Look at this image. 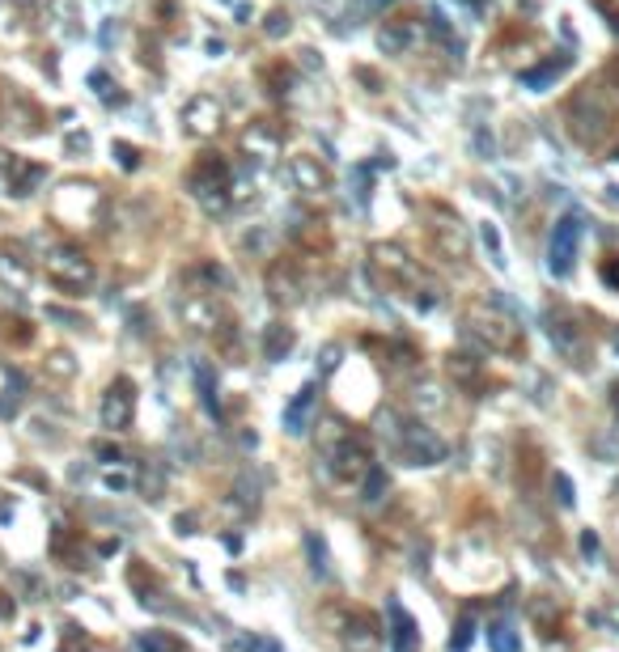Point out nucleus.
I'll use <instances>...</instances> for the list:
<instances>
[{
    "label": "nucleus",
    "mask_w": 619,
    "mask_h": 652,
    "mask_svg": "<svg viewBox=\"0 0 619 652\" xmlns=\"http://www.w3.org/2000/svg\"><path fill=\"white\" fill-rule=\"evenodd\" d=\"M229 186H234V166H229L221 153H199L196 166L187 170V191L208 212L225 208V191H229Z\"/></svg>",
    "instance_id": "f03ea898"
},
{
    "label": "nucleus",
    "mask_w": 619,
    "mask_h": 652,
    "mask_svg": "<svg viewBox=\"0 0 619 652\" xmlns=\"http://www.w3.org/2000/svg\"><path fill=\"white\" fill-rule=\"evenodd\" d=\"M582 555H585V559H590V555H598V534H594V529H585V534H582Z\"/></svg>",
    "instance_id": "79ce46f5"
},
{
    "label": "nucleus",
    "mask_w": 619,
    "mask_h": 652,
    "mask_svg": "<svg viewBox=\"0 0 619 652\" xmlns=\"http://www.w3.org/2000/svg\"><path fill=\"white\" fill-rule=\"evenodd\" d=\"M564 68H569V60H552V64H543V68H531V73H522V85L547 89L552 85V76H560Z\"/></svg>",
    "instance_id": "cd10ccee"
},
{
    "label": "nucleus",
    "mask_w": 619,
    "mask_h": 652,
    "mask_svg": "<svg viewBox=\"0 0 619 652\" xmlns=\"http://www.w3.org/2000/svg\"><path fill=\"white\" fill-rule=\"evenodd\" d=\"M386 5H395V0H348V13L352 17H378V13H386Z\"/></svg>",
    "instance_id": "473e14b6"
},
{
    "label": "nucleus",
    "mask_w": 619,
    "mask_h": 652,
    "mask_svg": "<svg viewBox=\"0 0 619 652\" xmlns=\"http://www.w3.org/2000/svg\"><path fill=\"white\" fill-rule=\"evenodd\" d=\"M98 208H102V196H98V186H89V183L64 186L60 199H56V216L68 225H81V229L98 221Z\"/></svg>",
    "instance_id": "1a4fd4ad"
},
{
    "label": "nucleus",
    "mask_w": 619,
    "mask_h": 652,
    "mask_svg": "<svg viewBox=\"0 0 619 652\" xmlns=\"http://www.w3.org/2000/svg\"><path fill=\"white\" fill-rule=\"evenodd\" d=\"M335 365H340V347H327V352H322V369L331 373Z\"/></svg>",
    "instance_id": "37998d69"
},
{
    "label": "nucleus",
    "mask_w": 619,
    "mask_h": 652,
    "mask_svg": "<svg viewBox=\"0 0 619 652\" xmlns=\"http://www.w3.org/2000/svg\"><path fill=\"white\" fill-rule=\"evenodd\" d=\"M552 344H556L569 360L585 356V326L577 322V314H569V309L552 314Z\"/></svg>",
    "instance_id": "4468645a"
},
{
    "label": "nucleus",
    "mask_w": 619,
    "mask_h": 652,
    "mask_svg": "<svg viewBox=\"0 0 619 652\" xmlns=\"http://www.w3.org/2000/svg\"><path fill=\"white\" fill-rule=\"evenodd\" d=\"M480 373H483V365L475 356H467V352H454V356H450V377H454V382L475 386L480 382Z\"/></svg>",
    "instance_id": "b1692460"
},
{
    "label": "nucleus",
    "mask_w": 619,
    "mask_h": 652,
    "mask_svg": "<svg viewBox=\"0 0 619 652\" xmlns=\"http://www.w3.org/2000/svg\"><path fill=\"white\" fill-rule=\"evenodd\" d=\"M140 652H183V644L170 631H149V636H140Z\"/></svg>",
    "instance_id": "7c9ffc66"
},
{
    "label": "nucleus",
    "mask_w": 619,
    "mask_h": 652,
    "mask_svg": "<svg viewBox=\"0 0 619 652\" xmlns=\"http://www.w3.org/2000/svg\"><path fill=\"white\" fill-rule=\"evenodd\" d=\"M89 85H94V94H102L107 102H119V94H115V81L107 73H94L89 76Z\"/></svg>",
    "instance_id": "ea45409f"
},
{
    "label": "nucleus",
    "mask_w": 619,
    "mask_h": 652,
    "mask_svg": "<svg viewBox=\"0 0 619 652\" xmlns=\"http://www.w3.org/2000/svg\"><path fill=\"white\" fill-rule=\"evenodd\" d=\"M242 145H247L250 153H259V157H272L276 145H280V132H272L268 119H259V124H250V132L242 135Z\"/></svg>",
    "instance_id": "5701e85b"
},
{
    "label": "nucleus",
    "mask_w": 619,
    "mask_h": 652,
    "mask_svg": "<svg viewBox=\"0 0 619 652\" xmlns=\"http://www.w3.org/2000/svg\"><path fill=\"white\" fill-rule=\"evenodd\" d=\"M196 386H199V398H204V406H208L212 416H217V411H221V398H217V373H212V365H204V360L196 365Z\"/></svg>",
    "instance_id": "393cba45"
},
{
    "label": "nucleus",
    "mask_w": 619,
    "mask_h": 652,
    "mask_svg": "<svg viewBox=\"0 0 619 652\" xmlns=\"http://www.w3.org/2000/svg\"><path fill=\"white\" fill-rule=\"evenodd\" d=\"M471 640H475V610H462L459 627H454V636H450V652H467Z\"/></svg>",
    "instance_id": "c756f323"
},
{
    "label": "nucleus",
    "mask_w": 619,
    "mask_h": 652,
    "mask_svg": "<svg viewBox=\"0 0 619 652\" xmlns=\"http://www.w3.org/2000/svg\"><path fill=\"white\" fill-rule=\"evenodd\" d=\"M98 416H102V428L107 432L132 428V419H137V386H132V377H115V382L107 386Z\"/></svg>",
    "instance_id": "423d86ee"
},
{
    "label": "nucleus",
    "mask_w": 619,
    "mask_h": 652,
    "mask_svg": "<svg viewBox=\"0 0 619 652\" xmlns=\"http://www.w3.org/2000/svg\"><path fill=\"white\" fill-rule=\"evenodd\" d=\"M386 615H391V652H416L421 648V627H416V618L403 610V602H391L386 606Z\"/></svg>",
    "instance_id": "a211bd4d"
},
{
    "label": "nucleus",
    "mask_w": 619,
    "mask_h": 652,
    "mask_svg": "<svg viewBox=\"0 0 619 652\" xmlns=\"http://www.w3.org/2000/svg\"><path fill=\"white\" fill-rule=\"evenodd\" d=\"M552 492H556V500L564 508H573V500H577V496H573V483H569V475H564V470H556V475H552Z\"/></svg>",
    "instance_id": "c9c22d12"
},
{
    "label": "nucleus",
    "mask_w": 619,
    "mask_h": 652,
    "mask_svg": "<svg viewBox=\"0 0 619 652\" xmlns=\"http://www.w3.org/2000/svg\"><path fill=\"white\" fill-rule=\"evenodd\" d=\"M344 648L348 652H382V631H378V618L357 610V615L348 618L344 627Z\"/></svg>",
    "instance_id": "f3484780"
},
{
    "label": "nucleus",
    "mask_w": 619,
    "mask_h": 652,
    "mask_svg": "<svg viewBox=\"0 0 619 652\" xmlns=\"http://www.w3.org/2000/svg\"><path fill=\"white\" fill-rule=\"evenodd\" d=\"M314 406H319V386L310 382V386H301V390L285 403V416H280V424H285L289 436H301V432L310 428V419H314Z\"/></svg>",
    "instance_id": "2eb2a0df"
},
{
    "label": "nucleus",
    "mask_w": 619,
    "mask_h": 652,
    "mask_svg": "<svg viewBox=\"0 0 619 652\" xmlns=\"http://www.w3.org/2000/svg\"><path fill=\"white\" fill-rule=\"evenodd\" d=\"M43 267H47V280L68 296H86L89 288H94V280H98V271L86 259V250L68 246V242H64V246H51Z\"/></svg>",
    "instance_id": "7ed1b4c3"
},
{
    "label": "nucleus",
    "mask_w": 619,
    "mask_h": 652,
    "mask_svg": "<svg viewBox=\"0 0 619 652\" xmlns=\"http://www.w3.org/2000/svg\"><path fill=\"white\" fill-rule=\"evenodd\" d=\"M98 457H107V462H119V457H124V454H119L115 445H98Z\"/></svg>",
    "instance_id": "a18cd8bd"
},
{
    "label": "nucleus",
    "mask_w": 619,
    "mask_h": 652,
    "mask_svg": "<svg viewBox=\"0 0 619 652\" xmlns=\"http://www.w3.org/2000/svg\"><path fill=\"white\" fill-rule=\"evenodd\" d=\"M221 124H225V111L212 94H196V98L183 106V132L191 135V140H212V135L221 132Z\"/></svg>",
    "instance_id": "9d476101"
},
{
    "label": "nucleus",
    "mask_w": 619,
    "mask_h": 652,
    "mask_svg": "<svg viewBox=\"0 0 619 652\" xmlns=\"http://www.w3.org/2000/svg\"><path fill=\"white\" fill-rule=\"evenodd\" d=\"M611 280H619V271H611Z\"/></svg>",
    "instance_id": "09e8293b"
},
{
    "label": "nucleus",
    "mask_w": 619,
    "mask_h": 652,
    "mask_svg": "<svg viewBox=\"0 0 619 652\" xmlns=\"http://www.w3.org/2000/svg\"><path fill=\"white\" fill-rule=\"evenodd\" d=\"M462 326H467L471 339H480L488 352H505V356H513V352H522V326L513 318H509L505 309L488 306V301H471L467 309H462Z\"/></svg>",
    "instance_id": "f257e3e1"
},
{
    "label": "nucleus",
    "mask_w": 619,
    "mask_h": 652,
    "mask_svg": "<svg viewBox=\"0 0 619 652\" xmlns=\"http://www.w3.org/2000/svg\"><path fill=\"white\" fill-rule=\"evenodd\" d=\"M17 398H22V377L0 365V416H9L13 406H17Z\"/></svg>",
    "instance_id": "a878e982"
},
{
    "label": "nucleus",
    "mask_w": 619,
    "mask_h": 652,
    "mask_svg": "<svg viewBox=\"0 0 619 652\" xmlns=\"http://www.w3.org/2000/svg\"><path fill=\"white\" fill-rule=\"evenodd\" d=\"M433 221H429V237H433V246L441 259H467L471 250V237H467V225L454 216L450 208H441V204H433Z\"/></svg>",
    "instance_id": "0eeeda50"
},
{
    "label": "nucleus",
    "mask_w": 619,
    "mask_h": 652,
    "mask_svg": "<svg viewBox=\"0 0 619 652\" xmlns=\"http://www.w3.org/2000/svg\"><path fill=\"white\" fill-rule=\"evenodd\" d=\"M327 457H331V466L340 479H365V470L373 466L370 462V441L365 436H357V432H344V441L335 445V449H327Z\"/></svg>",
    "instance_id": "9b49d317"
},
{
    "label": "nucleus",
    "mask_w": 619,
    "mask_h": 652,
    "mask_svg": "<svg viewBox=\"0 0 619 652\" xmlns=\"http://www.w3.org/2000/svg\"><path fill=\"white\" fill-rule=\"evenodd\" d=\"M111 153L119 157V166H124V170H137V166H140V153H137L132 145H124V140H115Z\"/></svg>",
    "instance_id": "e433bc0d"
},
{
    "label": "nucleus",
    "mask_w": 619,
    "mask_h": 652,
    "mask_svg": "<svg viewBox=\"0 0 619 652\" xmlns=\"http://www.w3.org/2000/svg\"><path fill=\"white\" fill-rule=\"evenodd\" d=\"M395 449H399V457H403L408 466H437V462L446 457V445L437 441L429 428H421V424L399 428L395 432Z\"/></svg>",
    "instance_id": "6e6552de"
},
{
    "label": "nucleus",
    "mask_w": 619,
    "mask_h": 652,
    "mask_svg": "<svg viewBox=\"0 0 619 652\" xmlns=\"http://www.w3.org/2000/svg\"><path fill=\"white\" fill-rule=\"evenodd\" d=\"M306 547H310V559H314V577H327V551H322V542H319V534H306Z\"/></svg>",
    "instance_id": "f704fd0d"
},
{
    "label": "nucleus",
    "mask_w": 619,
    "mask_h": 652,
    "mask_svg": "<svg viewBox=\"0 0 619 652\" xmlns=\"http://www.w3.org/2000/svg\"><path fill=\"white\" fill-rule=\"evenodd\" d=\"M127 483H132L127 475H107V487H115V492H124Z\"/></svg>",
    "instance_id": "c03bdc74"
},
{
    "label": "nucleus",
    "mask_w": 619,
    "mask_h": 652,
    "mask_svg": "<svg viewBox=\"0 0 619 652\" xmlns=\"http://www.w3.org/2000/svg\"><path fill=\"white\" fill-rule=\"evenodd\" d=\"M611 403H615V416H619V386H615V390H611Z\"/></svg>",
    "instance_id": "de8ad7c7"
},
{
    "label": "nucleus",
    "mask_w": 619,
    "mask_h": 652,
    "mask_svg": "<svg viewBox=\"0 0 619 652\" xmlns=\"http://www.w3.org/2000/svg\"><path fill=\"white\" fill-rule=\"evenodd\" d=\"M183 322L191 331L208 335L217 331V322H221V306H217V296L212 293H187L183 296Z\"/></svg>",
    "instance_id": "dca6fc26"
},
{
    "label": "nucleus",
    "mask_w": 619,
    "mask_h": 652,
    "mask_svg": "<svg viewBox=\"0 0 619 652\" xmlns=\"http://www.w3.org/2000/svg\"><path fill=\"white\" fill-rule=\"evenodd\" d=\"M301 293H306V284H301V271L293 263L276 259L268 267V296H272V306H298Z\"/></svg>",
    "instance_id": "ddd939ff"
},
{
    "label": "nucleus",
    "mask_w": 619,
    "mask_h": 652,
    "mask_svg": "<svg viewBox=\"0 0 619 652\" xmlns=\"http://www.w3.org/2000/svg\"><path fill=\"white\" fill-rule=\"evenodd\" d=\"M5 166H9V196H17V199L35 196V186L43 183V178H47V166H43V161L9 157Z\"/></svg>",
    "instance_id": "6ab92c4d"
},
{
    "label": "nucleus",
    "mask_w": 619,
    "mask_h": 652,
    "mask_svg": "<svg viewBox=\"0 0 619 652\" xmlns=\"http://www.w3.org/2000/svg\"><path fill=\"white\" fill-rule=\"evenodd\" d=\"M293 344H298L293 326H285V322H272V326L263 331V360H285L289 352H293Z\"/></svg>",
    "instance_id": "4be33fe9"
},
{
    "label": "nucleus",
    "mask_w": 619,
    "mask_h": 652,
    "mask_svg": "<svg viewBox=\"0 0 619 652\" xmlns=\"http://www.w3.org/2000/svg\"><path fill=\"white\" fill-rule=\"evenodd\" d=\"M0 618H13V602H9V593H0Z\"/></svg>",
    "instance_id": "49530a36"
},
{
    "label": "nucleus",
    "mask_w": 619,
    "mask_h": 652,
    "mask_svg": "<svg viewBox=\"0 0 619 652\" xmlns=\"http://www.w3.org/2000/svg\"><path fill=\"white\" fill-rule=\"evenodd\" d=\"M289 174H293L298 191H306V196H327V191H331V170H327L314 153H298V157H289Z\"/></svg>",
    "instance_id": "f8f14e48"
},
{
    "label": "nucleus",
    "mask_w": 619,
    "mask_h": 652,
    "mask_svg": "<svg viewBox=\"0 0 619 652\" xmlns=\"http://www.w3.org/2000/svg\"><path fill=\"white\" fill-rule=\"evenodd\" d=\"M370 267L386 288H416V284H421L416 259H411L403 246H395V242H378V246L370 250Z\"/></svg>",
    "instance_id": "39448f33"
},
{
    "label": "nucleus",
    "mask_w": 619,
    "mask_h": 652,
    "mask_svg": "<svg viewBox=\"0 0 619 652\" xmlns=\"http://www.w3.org/2000/svg\"><path fill=\"white\" fill-rule=\"evenodd\" d=\"M598 623L603 631H619V602H607V606H598L594 615H590Z\"/></svg>",
    "instance_id": "72a5a7b5"
},
{
    "label": "nucleus",
    "mask_w": 619,
    "mask_h": 652,
    "mask_svg": "<svg viewBox=\"0 0 619 652\" xmlns=\"http://www.w3.org/2000/svg\"><path fill=\"white\" fill-rule=\"evenodd\" d=\"M382 492H386V470L382 466H370V470H365V479H360V500H365V505H378V500H382Z\"/></svg>",
    "instance_id": "c85d7f7f"
},
{
    "label": "nucleus",
    "mask_w": 619,
    "mask_h": 652,
    "mask_svg": "<svg viewBox=\"0 0 619 652\" xmlns=\"http://www.w3.org/2000/svg\"><path fill=\"white\" fill-rule=\"evenodd\" d=\"M582 237H585V225L577 212H564L556 225H552V237H547V271L552 276H569L577 267V255H582Z\"/></svg>",
    "instance_id": "20e7f679"
},
{
    "label": "nucleus",
    "mask_w": 619,
    "mask_h": 652,
    "mask_svg": "<svg viewBox=\"0 0 619 652\" xmlns=\"http://www.w3.org/2000/svg\"><path fill=\"white\" fill-rule=\"evenodd\" d=\"M47 373H51V377H64V382H68V377L76 373L73 352H51V356H47Z\"/></svg>",
    "instance_id": "2f4dec72"
},
{
    "label": "nucleus",
    "mask_w": 619,
    "mask_h": 652,
    "mask_svg": "<svg viewBox=\"0 0 619 652\" xmlns=\"http://www.w3.org/2000/svg\"><path fill=\"white\" fill-rule=\"evenodd\" d=\"M263 35H272V38L289 35V13H285V9H272V13H268V25H263Z\"/></svg>",
    "instance_id": "4c0bfd02"
},
{
    "label": "nucleus",
    "mask_w": 619,
    "mask_h": 652,
    "mask_svg": "<svg viewBox=\"0 0 619 652\" xmlns=\"http://www.w3.org/2000/svg\"><path fill=\"white\" fill-rule=\"evenodd\" d=\"M483 246H488V255H492L496 267H505V250H501V237H496L492 225H483Z\"/></svg>",
    "instance_id": "58836bf2"
},
{
    "label": "nucleus",
    "mask_w": 619,
    "mask_h": 652,
    "mask_svg": "<svg viewBox=\"0 0 619 652\" xmlns=\"http://www.w3.org/2000/svg\"><path fill=\"white\" fill-rule=\"evenodd\" d=\"M247 652H280V644H276V640H263V636H255V640H247Z\"/></svg>",
    "instance_id": "a19ab883"
},
{
    "label": "nucleus",
    "mask_w": 619,
    "mask_h": 652,
    "mask_svg": "<svg viewBox=\"0 0 619 652\" xmlns=\"http://www.w3.org/2000/svg\"><path fill=\"white\" fill-rule=\"evenodd\" d=\"M416 22L411 17H386L382 30H378V47L386 51V55H403V51H411V43H416Z\"/></svg>",
    "instance_id": "aec40b11"
},
{
    "label": "nucleus",
    "mask_w": 619,
    "mask_h": 652,
    "mask_svg": "<svg viewBox=\"0 0 619 652\" xmlns=\"http://www.w3.org/2000/svg\"><path fill=\"white\" fill-rule=\"evenodd\" d=\"M488 648L492 652H522V636L509 623H492L488 627Z\"/></svg>",
    "instance_id": "bb28decb"
},
{
    "label": "nucleus",
    "mask_w": 619,
    "mask_h": 652,
    "mask_svg": "<svg viewBox=\"0 0 619 652\" xmlns=\"http://www.w3.org/2000/svg\"><path fill=\"white\" fill-rule=\"evenodd\" d=\"M615 344H619V339H615Z\"/></svg>",
    "instance_id": "8fccbe9b"
},
{
    "label": "nucleus",
    "mask_w": 619,
    "mask_h": 652,
    "mask_svg": "<svg viewBox=\"0 0 619 652\" xmlns=\"http://www.w3.org/2000/svg\"><path fill=\"white\" fill-rule=\"evenodd\" d=\"M0 284H5L9 293H25V288H30V263L17 255L13 242L0 250Z\"/></svg>",
    "instance_id": "412c9836"
}]
</instances>
